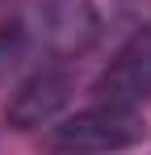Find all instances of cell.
I'll use <instances>...</instances> for the list:
<instances>
[{
    "label": "cell",
    "mask_w": 151,
    "mask_h": 155,
    "mask_svg": "<svg viewBox=\"0 0 151 155\" xmlns=\"http://www.w3.org/2000/svg\"><path fill=\"white\" fill-rule=\"evenodd\" d=\"M29 51L46 59H76L101 34V13L92 0H25L17 13Z\"/></svg>",
    "instance_id": "cell-1"
},
{
    "label": "cell",
    "mask_w": 151,
    "mask_h": 155,
    "mask_svg": "<svg viewBox=\"0 0 151 155\" xmlns=\"http://www.w3.org/2000/svg\"><path fill=\"white\" fill-rule=\"evenodd\" d=\"M143 134H147V122L134 105L97 101L50 130V147L63 155H113L134 147Z\"/></svg>",
    "instance_id": "cell-2"
},
{
    "label": "cell",
    "mask_w": 151,
    "mask_h": 155,
    "mask_svg": "<svg viewBox=\"0 0 151 155\" xmlns=\"http://www.w3.org/2000/svg\"><path fill=\"white\" fill-rule=\"evenodd\" d=\"M72 92H76V71L67 67V59H50L17 84V92L4 105V117L13 130H38L67 109Z\"/></svg>",
    "instance_id": "cell-3"
},
{
    "label": "cell",
    "mask_w": 151,
    "mask_h": 155,
    "mask_svg": "<svg viewBox=\"0 0 151 155\" xmlns=\"http://www.w3.org/2000/svg\"><path fill=\"white\" fill-rule=\"evenodd\" d=\"M92 92H97V101H113V105L151 101V17L134 21L130 38L118 46L109 67L97 76Z\"/></svg>",
    "instance_id": "cell-4"
},
{
    "label": "cell",
    "mask_w": 151,
    "mask_h": 155,
    "mask_svg": "<svg viewBox=\"0 0 151 155\" xmlns=\"http://www.w3.org/2000/svg\"><path fill=\"white\" fill-rule=\"evenodd\" d=\"M25 54H29V42H25V34L17 21H8V25H0V80L8 76L17 63H21Z\"/></svg>",
    "instance_id": "cell-5"
}]
</instances>
